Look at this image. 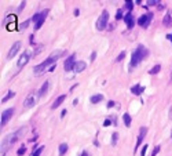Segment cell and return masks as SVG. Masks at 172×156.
Masks as SVG:
<instances>
[{"instance_id":"cell-21","label":"cell","mask_w":172,"mask_h":156,"mask_svg":"<svg viewBox=\"0 0 172 156\" xmlns=\"http://www.w3.org/2000/svg\"><path fill=\"white\" fill-rule=\"evenodd\" d=\"M123 122H124V124H125V127H131V123H132V117H131V115H129L128 112H124V115H123Z\"/></svg>"},{"instance_id":"cell-40","label":"cell","mask_w":172,"mask_h":156,"mask_svg":"<svg viewBox=\"0 0 172 156\" xmlns=\"http://www.w3.org/2000/svg\"><path fill=\"white\" fill-rule=\"evenodd\" d=\"M66 113H68V111H66V109H63V111L61 112V117H65V115H66Z\"/></svg>"},{"instance_id":"cell-26","label":"cell","mask_w":172,"mask_h":156,"mask_svg":"<svg viewBox=\"0 0 172 156\" xmlns=\"http://www.w3.org/2000/svg\"><path fill=\"white\" fill-rule=\"evenodd\" d=\"M160 71H161V65H160V64H157V65H154L153 68L149 71V73H150V75H156V73H158Z\"/></svg>"},{"instance_id":"cell-9","label":"cell","mask_w":172,"mask_h":156,"mask_svg":"<svg viewBox=\"0 0 172 156\" xmlns=\"http://www.w3.org/2000/svg\"><path fill=\"white\" fill-rule=\"evenodd\" d=\"M30 58H32V53H30L29 50H25L21 55H19L18 62H17V65H18V68H24V66H25L26 64L29 62V59H30Z\"/></svg>"},{"instance_id":"cell-22","label":"cell","mask_w":172,"mask_h":156,"mask_svg":"<svg viewBox=\"0 0 172 156\" xmlns=\"http://www.w3.org/2000/svg\"><path fill=\"white\" fill-rule=\"evenodd\" d=\"M68 149H69V145H68V144L62 142L61 145L58 146V155H59V156H63L65 153L68 152Z\"/></svg>"},{"instance_id":"cell-2","label":"cell","mask_w":172,"mask_h":156,"mask_svg":"<svg viewBox=\"0 0 172 156\" xmlns=\"http://www.w3.org/2000/svg\"><path fill=\"white\" fill-rule=\"evenodd\" d=\"M48 13H50V10H48V8H44L43 11H40V13L33 14L32 21L35 22V25H33V29H35V32H36V30H39L40 28L43 26V24H44V21H46Z\"/></svg>"},{"instance_id":"cell-18","label":"cell","mask_w":172,"mask_h":156,"mask_svg":"<svg viewBox=\"0 0 172 156\" xmlns=\"http://www.w3.org/2000/svg\"><path fill=\"white\" fill-rule=\"evenodd\" d=\"M143 91H145V87H143V86H140L139 83H136L135 86L131 87V93H132L134 95H140Z\"/></svg>"},{"instance_id":"cell-7","label":"cell","mask_w":172,"mask_h":156,"mask_svg":"<svg viewBox=\"0 0 172 156\" xmlns=\"http://www.w3.org/2000/svg\"><path fill=\"white\" fill-rule=\"evenodd\" d=\"M14 113H15V109L14 108H7L6 111H3V113H1V117H0V126H1V127L7 126V123L10 122V119L14 116Z\"/></svg>"},{"instance_id":"cell-36","label":"cell","mask_w":172,"mask_h":156,"mask_svg":"<svg viewBox=\"0 0 172 156\" xmlns=\"http://www.w3.org/2000/svg\"><path fill=\"white\" fill-rule=\"evenodd\" d=\"M25 6H26V1H21V4H19V7H18V11H22Z\"/></svg>"},{"instance_id":"cell-43","label":"cell","mask_w":172,"mask_h":156,"mask_svg":"<svg viewBox=\"0 0 172 156\" xmlns=\"http://www.w3.org/2000/svg\"><path fill=\"white\" fill-rule=\"evenodd\" d=\"M167 39L171 40V43H172V33H169V35H167Z\"/></svg>"},{"instance_id":"cell-10","label":"cell","mask_w":172,"mask_h":156,"mask_svg":"<svg viewBox=\"0 0 172 156\" xmlns=\"http://www.w3.org/2000/svg\"><path fill=\"white\" fill-rule=\"evenodd\" d=\"M146 134H147V127H145V126H142L139 129V134H138V140H136V144H135V149H134V152H138V149H139V146L142 145V142H143V140H145V137H146Z\"/></svg>"},{"instance_id":"cell-3","label":"cell","mask_w":172,"mask_h":156,"mask_svg":"<svg viewBox=\"0 0 172 156\" xmlns=\"http://www.w3.org/2000/svg\"><path fill=\"white\" fill-rule=\"evenodd\" d=\"M54 64H55V61L51 58L50 55H48V58H47L46 61H43L41 64H39V65H36L35 68H33V72H35V75H41L43 72L48 71V69H50V66H52Z\"/></svg>"},{"instance_id":"cell-28","label":"cell","mask_w":172,"mask_h":156,"mask_svg":"<svg viewBox=\"0 0 172 156\" xmlns=\"http://www.w3.org/2000/svg\"><path fill=\"white\" fill-rule=\"evenodd\" d=\"M25 153H26V146L25 145L19 146V148L17 149V156H24Z\"/></svg>"},{"instance_id":"cell-34","label":"cell","mask_w":172,"mask_h":156,"mask_svg":"<svg viewBox=\"0 0 172 156\" xmlns=\"http://www.w3.org/2000/svg\"><path fill=\"white\" fill-rule=\"evenodd\" d=\"M95 58H97V51H92V53H91V55H90V61L94 62V61H95Z\"/></svg>"},{"instance_id":"cell-33","label":"cell","mask_w":172,"mask_h":156,"mask_svg":"<svg viewBox=\"0 0 172 156\" xmlns=\"http://www.w3.org/2000/svg\"><path fill=\"white\" fill-rule=\"evenodd\" d=\"M110 124H113V120H111L110 117H109V119H106V120L103 122V127H109Z\"/></svg>"},{"instance_id":"cell-8","label":"cell","mask_w":172,"mask_h":156,"mask_svg":"<svg viewBox=\"0 0 172 156\" xmlns=\"http://www.w3.org/2000/svg\"><path fill=\"white\" fill-rule=\"evenodd\" d=\"M19 131H17V133H14V134H7L6 137H4L3 142H1V146H4V148H8L10 145H13V144H15V142L18 141V137H19Z\"/></svg>"},{"instance_id":"cell-29","label":"cell","mask_w":172,"mask_h":156,"mask_svg":"<svg viewBox=\"0 0 172 156\" xmlns=\"http://www.w3.org/2000/svg\"><path fill=\"white\" fill-rule=\"evenodd\" d=\"M124 58H125V51H121V53H120V54H118L117 57H116L114 62H121Z\"/></svg>"},{"instance_id":"cell-4","label":"cell","mask_w":172,"mask_h":156,"mask_svg":"<svg viewBox=\"0 0 172 156\" xmlns=\"http://www.w3.org/2000/svg\"><path fill=\"white\" fill-rule=\"evenodd\" d=\"M97 29L98 30H105L108 29V25H109V11L108 10H103L102 14L99 15V18L97 19Z\"/></svg>"},{"instance_id":"cell-30","label":"cell","mask_w":172,"mask_h":156,"mask_svg":"<svg viewBox=\"0 0 172 156\" xmlns=\"http://www.w3.org/2000/svg\"><path fill=\"white\" fill-rule=\"evenodd\" d=\"M123 18H124L123 10H121V8H118V10H117V14H116V19H117V21H120V19H123Z\"/></svg>"},{"instance_id":"cell-37","label":"cell","mask_w":172,"mask_h":156,"mask_svg":"<svg viewBox=\"0 0 172 156\" xmlns=\"http://www.w3.org/2000/svg\"><path fill=\"white\" fill-rule=\"evenodd\" d=\"M114 105H116L114 101H109V102H108V105H106V106H108V109H110L111 106H114Z\"/></svg>"},{"instance_id":"cell-5","label":"cell","mask_w":172,"mask_h":156,"mask_svg":"<svg viewBox=\"0 0 172 156\" xmlns=\"http://www.w3.org/2000/svg\"><path fill=\"white\" fill-rule=\"evenodd\" d=\"M39 93L36 91H30L28 94V97L24 100V108L25 109H29V108H33V106L36 105V102L39 101Z\"/></svg>"},{"instance_id":"cell-25","label":"cell","mask_w":172,"mask_h":156,"mask_svg":"<svg viewBox=\"0 0 172 156\" xmlns=\"http://www.w3.org/2000/svg\"><path fill=\"white\" fill-rule=\"evenodd\" d=\"M44 151V145H40V146H37V148H35V151H33V153H32V156H40L41 155V152Z\"/></svg>"},{"instance_id":"cell-38","label":"cell","mask_w":172,"mask_h":156,"mask_svg":"<svg viewBox=\"0 0 172 156\" xmlns=\"http://www.w3.org/2000/svg\"><path fill=\"white\" fill-rule=\"evenodd\" d=\"M168 117L172 120V105L169 106V111H168Z\"/></svg>"},{"instance_id":"cell-16","label":"cell","mask_w":172,"mask_h":156,"mask_svg":"<svg viewBox=\"0 0 172 156\" xmlns=\"http://www.w3.org/2000/svg\"><path fill=\"white\" fill-rule=\"evenodd\" d=\"M66 100V94H61L59 97L55 98V101L52 102V105H51V109H57L58 106H61L63 104V101Z\"/></svg>"},{"instance_id":"cell-15","label":"cell","mask_w":172,"mask_h":156,"mask_svg":"<svg viewBox=\"0 0 172 156\" xmlns=\"http://www.w3.org/2000/svg\"><path fill=\"white\" fill-rule=\"evenodd\" d=\"M162 25L169 28L172 26V10H168V13L164 15V18H162Z\"/></svg>"},{"instance_id":"cell-17","label":"cell","mask_w":172,"mask_h":156,"mask_svg":"<svg viewBox=\"0 0 172 156\" xmlns=\"http://www.w3.org/2000/svg\"><path fill=\"white\" fill-rule=\"evenodd\" d=\"M87 68V64L84 61H77L75 65V69H73V72L75 73H81L83 71H86Z\"/></svg>"},{"instance_id":"cell-13","label":"cell","mask_w":172,"mask_h":156,"mask_svg":"<svg viewBox=\"0 0 172 156\" xmlns=\"http://www.w3.org/2000/svg\"><path fill=\"white\" fill-rule=\"evenodd\" d=\"M124 22L127 24V28L128 29H132L134 26H135V18H134V14L132 13H127V14H124Z\"/></svg>"},{"instance_id":"cell-32","label":"cell","mask_w":172,"mask_h":156,"mask_svg":"<svg viewBox=\"0 0 172 156\" xmlns=\"http://www.w3.org/2000/svg\"><path fill=\"white\" fill-rule=\"evenodd\" d=\"M147 144H145L143 146H142V151H140V156H146V152H147Z\"/></svg>"},{"instance_id":"cell-24","label":"cell","mask_w":172,"mask_h":156,"mask_svg":"<svg viewBox=\"0 0 172 156\" xmlns=\"http://www.w3.org/2000/svg\"><path fill=\"white\" fill-rule=\"evenodd\" d=\"M134 6H135V3H134L132 0H125V1H124V8H125L128 13H131V11H132Z\"/></svg>"},{"instance_id":"cell-14","label":"cell","mask_w":172,"mask_h":156,"mask_svg":"<svg viewBox=\"0 0 172 156\" xmlns=\"http://www.w3.org/2000/svg\"><path fill=\"white\" fill-rule=\"evenodd\" d=\"M48 88H50V80H46L43 84H41V87L37 90V93H39V97H44V95L47 94V91H48Z\"/></svg>"},{"instance_id":"cell-19","label":"cell","mask_w":172,"mask_h":156,"mask_svg":"<svg viewBox=\"0 0 172 156\" xmlns=\"http://www.w3.org/2000/svg\"><path fill=\"white\" fill-rule=\"evenodd\" d=\"M65 54H66V51H65V50H55V51H52V53L50 54V57L54 59L55 62H57L58 59L61 58L62 55H65Z\"/></svg>"},{"instance_id":"cell-11","label":"cell","mask_w":172,"mask_h":156,"mask_svg":"<svg viewBox=\"0 0 172 156\" xmlns=\"http://www.w3.org/2000/svg\"><path fill=\"white\" fill-rule=\"evenodd\" d=\"M76 55L72 54V55H69L68 58L65 59L63 62V69L66 71V72H70V71H73L75 69V65H76Z\"/></svg>"},{"instance_id":"cell-1","label":"cell","mask_w":172,"mask_h":156,"mask_svg":"<svg viewBox=\"0 0 172 156\" xmlns=\"http://www.w3.org/2000/svg\"><path fill=\"white\" fill-rule=\"evenodd\" d=\"M147 55H149V50H147L145 46L139 44V46H138V47H136L135 50L132 51V54H131V61H129V71L135 69L136 66L140 64V62H142L145 58H146Z\"/></svg>"},{"instance_id":"cell-31","label":"cell","mask_w":172,"mask_h":156,"mask_svg":"<svg viewBox=\"0 0 172 156\" xmlns=\"http://www.w3.org/2000/svg\"><path fill=\"white\" fill-rule=\"evenodd\" d=\"M160 151H161V146H160V145H157V146H156V148L153 149V152H151V155H150V156H157Z\"/></svg>"},{"instance_id":"cell-35","label":"cell","mask_w":172,"mask_h":156,"mask_svg":"<svg viewBox=\"0 0 172 156\" xmlns=\"http://www.w3.org/2000/svg\"><path fill=\"white\" fill-rule=\"evenodd\" d=\"M29 22H30V19H26L25 22H24V24H22L21 25V29H26V28H28L29 26Z\"/></svg>"},{"instance_id":"cell-20","label":"cell","mask_w":172,"mask_h":156,"mask_svg":"<svg viewBox=\"0 0 172 156\" xmlns=\"http://www.w3.org/2000/svg\"><path fill=\"white\" fill-rule=\"evenodd\" d=\"M103 100H105L103 94H94V95H91L90 102L91 104H99V102H102Z\"/></svg>"},{"instance_id":"cell-41","label":"cell","mask_w":172,"mask_h":156,"mask_svg":"<svg viewBox=\"0 0 172 156\" xmlns=\"http://www.w3.org/2000/svg\"><path fill=\"white\" fill-rule=\"evenodd\" d=\"M79 13H80V11H79V8H75V15H76V17H79Z\"/></svg>"},{"instance_id":"cell-42","label":"cell","mask_w":172,"mask_h":156,"mask_svg":"<svg viewBox=\"0 0 172 156\" xmlns=\"http://www.w3.org/2000/svg\"><path fill=\"white\" fill-rule=\"evenodd\" d=\"M54 69H55V64L52 66H50V69H48V72H54Z\"/></svg>"},{"instance_id":"cell-39","label":"cell","mask_w":172,"mask_h":156,"mask_svg":"<svg viewBox=\"0 0 172 156\" xmlns=\"http://www.w3.org/2000/svg\"><path fill=\"white\" fill-rule=\"evenodd\" d=\"M79 156H91V155H90V153H88V152H87V151H83V152L80 153Z\"/></svg>"},{"instance_id":"cell-6","label":"cell","mask_w":172,"mask_h":156,"mask_svg":"<svg viewBox=\"0 0 172 156\" xmlns=\"http://www.w3.org/2000/svg\"><path fill=\"white\" fill-rule=\"evenodd\" d=\"M151 19H153V13H146V14H142L138 18L136 24L140 26V28H143V29H147L151 24Z\"/></svg>"},{"instance_id":"cell-27","label":"cell","mask_w":172,"mask_h":156,"mask_svg":"<svg viewBox=\"0 0 172 156\" xmlns=\"http://www.w3.org/2000/svg\"><path fill=\"white\" fill-rule=\"evenodd\" d=\"M111 145L113 146H116L117 145V142H118V133H113V134H111Z\"/></svg>"},{"instance_id":"cell-23","label":"cell","mask_w":172,"mask_h":156,"mask_svg":"<svg viewBox=\"0 0 172 156\" xmlns=\"http://www.w3.org/2000/svg\"><path fill=\"white\" fill-rule=\"evenodd\" d=\"M14 97H15V91H11V90H8V91H7V94H6L3 98H1V102H3V104H4V102L10 101L11 98H14Z\"/></svg>"},{"instance_id":"cell-12","label":"cell","mask_w":172,"mask_h":156,"mask_svg":"<svg viewBox=\"0 0 172 156\" xmlns=\"http://www.w3.org/2000/svg\"><path fill=\"white\" fill-rule=\"evenodd\" d=\"M21 46H22L21 42H15V43L11 46L10 50H8V53H7V59H13V58H14L15 55L18 54V51L21 50Z\"/></svg>"},{"instance_id":"cell-44","label":"cell","mask_w":172,"mask_h":156,"mask_svg":"<svg viewBox=\"0 0 172 156\" xmlns=\"http://www.w3.org/2000/svg\"><path fill=\"white\" fill-rule=\"evenodd\" d=\"M171 138H172V131H171Z\"/></svg>"}]
</instances>
